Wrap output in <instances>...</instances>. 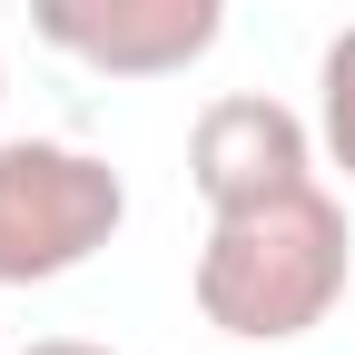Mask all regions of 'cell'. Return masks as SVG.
Wrapping results in <instances>:
<instances>
[{"label":"cell","mask_w":355,"mask_h":355,"mask_svg":"<svg viewBox=\"0 0 355 355\" xmlns=\"http://www.w3.org/2000/svg\"><path fill=\"white\" fill-rule=\"evenodd\" d=\"M128 227V178L69 139H0V286H60Z\"/></svg>","instance_id":"2"},{"label":"cell","mask_w":355,"mask_h":355,"mask_svg":"<svg viewBox=\"0 0 355 355\" xmlns=\"http://www.w3.org/2000/svg\"><path fill=\"white\" fill-rule=\"evenodd\" d=\"M30 30L99 79H188L227 40V0H30Z\"/></svg>","instance_id":"3"},{"label":"cell","mask_w":355,"mask_h":355,"mask_svg":"<svg viewBox=\"0 0 355 355\" xmlns=\"http://www.w3.org/2000/svg\"><path fill=\"white\" fill-rule=\"evenodd\" d=\"M20 355H119V345H89V336H40V345H20Z\"/></svg>","instance_id":"6"},{"label":"cell","mask_w":355,"mask_h":355,"mask_svg":"<svg viewBox=\"0 0 355 355\" xmlns=\"http://www.w3.org/2000/svg\"><path fill=\"white\" fill-rule=\"evenodd\" d=\"M188 178H198L207 217L217 207H257V198L296 188V178H316V128L286 99H266V89H227L188 128Z\"/></svg>","instance_id":"4"},{"label":"cell","mask_w":355,"mask_h":355,"mask_svg":"<svg viewBox=\"0 0 355 355\" xmlns=\"http://www.w3.org/2000/svg\"><path fill=\"white\" fill-rule=\"evenodd\" d=\"M316 148L326 168L355 188V20L326 40V60H316Z\"/></svg>","instance_id":"5"},{"label":"cell","mask_w":355,"mask_h":355,"mask_svg":"<svg viewBox=\"0 0 355 355\" xmlns=\"http://www.w3.org/2000/svg\"><path fill=\"white\" fill-rule=\"evenodd\" d=\"M355 286V237L345 207L326 198V178H296V188L257 198V207H217L207 247L188 266L198 316L227 345H296L316 336Z\"/></svg>","instance_id":"1"}]
</instances>
